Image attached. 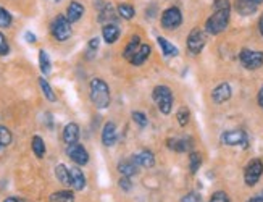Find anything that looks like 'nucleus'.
Wrapping results in <instances>:
<instances>
[{"mask_svg": "<svg viewBox=\"0 0 263 202\" xmlns=\"http://www.w3.org/2000/svg\"><path fill=\"white\" fill-rule=\"evenodd\" d=\"M257 102H258V105L263 109V86L260 88V91H258V96H257Z\"/></svg>", "mask_w": 263, "mask_h": 202, "instance_id": "44", "label": "nucleus"}, {"mask_svg": "<svg viewBox=\"0 0 263 202\" xmlns=\"http://www.w3.org/2000/svg\"><path fill=\"white\" fill-rule=\"evenodd\" d=\"M70 176H71V186L75 187L76 191H83L86 187V176L81 171V168L78 167H71L70 168Z\"/></svg>", "mask_w": 263, "mask_h": 202, "instance_id": "14", "label": "nucleus"}, {"mask_svg": "<svg viewBox=\"0 0 263 202\" xmlns=\"http://www.w3.org/2000/svg\"><path fill=\"white\" fill-rule=\"evenodd\" d=\"M166 146L170 147L174 152H189L192 149V142L189 139H168L166 141Z\"/></svg>", "mask_w": 263, "mask_h": 202, "instance_id": "16", "label": "nucleus"}, {"mask_svg": "<svg viewBox=\"0 0 263 202\" xmlns=\"http://www.w3.org/2000/svg\"><path fill=\"white\" fill-rule=\"evenodd\" d=\"M176 118H178V123L181 126H186L189 123V118H191V113H189L187 109H181L178 113H176Z\"/></svg>", "mask_w": 263, "mask_h": 202, "instance_id": "35", "label": "nucleus"}, {"mask_svg": "<svg viewBox=\"0 0 263 202\" xmlns=\"http://www.w3.org/2000/svg\"><path fill=\"white\" fill-rule=\"evenodd\" d=\"M250 2H253L255 5H260V4H263V0H250Z\"/></svg>", "mask_w": 263, "mask_h": 202, "instance_id": "47", "label": "nucleus"}, {"mask_svg": "<svg viewBox=\"0 0 263 202\" xmlns=\"http://www.w3.org/2000/svg\"><path fill=\"white\" fill-rule=\"evenodd\" d=\"M137 167L139 165L136 163L134 157L133 158H126V160H121L118 163V171L121 173L123 176H133L137 173Z\"/></svg>", "mask_w": 263, "mask_h": 202, "instance_id": "18", "label": "nucleus"}, {"mask_svg": "<svg viewBox=\"0 0 263 202\" xmlns=\"http://www.w3.org/2000/svg\"><path fill=\"white\" fill-rule=\"evenodd\" d=\"M39 86H41V89L44 92V96L47 97V100H50V102H55L57 96H55V92L52 91V88H50V84L47 83L46 78H39Z\"/></svg>", "mask_w": 263, "mask_h": 202, "instance_id": "30", "label": "nucleus"}, {"mask_svg": "<svg viewBox=\"0 0 263 202\" xmlns=\"http://www.w3.org/2000/svg\"><path fill=\"white\" fill-rule=\"evenodd\" d=\"M116 12H118V15H120L123 20H133L134 15H136L134 7L129 5V4H120L118 9H116Z\"/></svg>", "mask_w": 263, "mask_h": 202, "instance_id": "28", "label": "nucleus"}, {"mask_svg": "<svg viewBox=\"0 0 263 202\" xmlns=\"http://www.w3.org/2000/svg\"><path fill=\"white\" fill-rule=\"evenodd\" d=\"M79 139V126L76 123H68L63 129V141L68 144H75Z\"/></svg>", "mask_w": 263, "mask_h": 202, "instance_id": "19", "label": "nucleus"}, {"mask_svg": "<svg viewBox=\"0 0 263 202\" xmlns=\"http://www.w3.org/2000/svg\"><path fill=\"white\" fill-rule=\"evenodd\" d=\"M31 147H33V152L38 158H42L46 155V144H44V139L41 136H34L33 142H31Z\"/></svg>", "mask_w": 263, "mask_h": 202, "instance_id": "27", "label": "nucleus"}, {"mask_svg": "<svg viewBox=\"0 0 263 202\" xmlns=\"http://www.w3.org/2000/svg\"><path fill=\"white\" fill-rule=\"evenodd\" d=\"M10 52V46H9V41H7L5 34L0 33V55H7Z\"/></svg>", "mask_w": 263, "mask_h": 202, "instance_id": "36", "label": "nucleus"}, {"mask_svg": "<svg viewBox=\"0 0 263 202\" xmlns=\"http://www.w3.org/2000/svg\"><path fill=\"white\" fill-rule=\"evenodd\" d=\"M55 2H60V0H55Z\"/></svg>", "mask_w": 263, "mask_h": 202, "instance_id": "48", "label": "nucleus"}, {"mask_svg": "<svg viewBox=\"0 0 263 202\" xmlns=\"http://www.w3.org/2000/svg\"><path fill=\"white\" fill-rule=\"evenodd\" d=\"M134 160L139 167H144V168H152L155 165V157L150 152V150H142L134 155Z\"/></svg>", "mask_w": 263, "mask_h": 202, "instance_id": "17", "label": "nucleus"}, {"mask_svg": "<svg viewBox=\"0 0 263 202\" xmlns=\"http://www.w3.org/2000/svg\"><path fill=\"white\" fill-rule=\"evenodd\" d=\"M99 46H100L99 38H92V39L89 41V44H87V50H89L91 54H94V52H96V50L99 49Z\"/></svg>", "mask_w": 263, "mask_h": 202, "instance_id": "41", "label": "nucleus"}, {"mask_svg": "<svg viewBox=\"0 0 263 202\" xmlns=\"http://www.w3.org/2000/svg\"><path fill=\"white\" fill-rule=\"evenodd\" d=\"M67 154L76 165H86L87 162H89V154H87V150L78 142L70 144L68 149H67Z\"/></svg>", "mask_w": 263, "mask_h": 202, "instance_id": "10", "label": "nucleus"}, {"mask_svg": "<svg viewBox=\"0 0 263 202\" xmlns=\"http://www.w3.org/2000/svg\"><path fill=\"white\" fill-rule=\"evenodd\" d=\"M263 175V162L260 158H253L247 163L245 171H244V181L247 186H255L258 183V179Z\"/></svg>", "mask_w": 263, "mask_h": 202, "instance_id": "7", "label": "nucleus"}, {"mask_svg": "<svg viewBox=\"0 0 263 202\" xmlns=\"http://www.w3.org/2000/svg\"><path fill=\"white\" fill-rule=\"evenodd\" d=\"M39 65H41V71L44 75H50V71H52V65H50V59L46 50H39Z\"/></svg>", "mask_w": 263, "mask_h": 202, "instance_id": "29", "label": "nucleus"}, {"mask_svg": "<svg viewBox=\"0 0 263 202\" xmlns=\"http://www.w3.org/2000/svg\"><path fill=\"white\" fill-rule=\"evenodd\" d=\"M181 202H202V196L199 192H187L184 197L181 199Z\"/></svg>", "mask_w": 263, "mask_h": 202, "instance_id": "38", "label": "nucleus"}, {"mask_svg": "<svg viewBox=\"0 0 263 202\" xmlns=\"http://www.w3.org/2000/svg\"><path fill=\"white\" fill-rule=\"evenodd\" d=\"M50 33L58 42H65L71 38V23L67 15H58L54 18L52 25H50Z\"/></svg>", "mask_w": 263, "mask_h": 202, "instance_id": "4", "label": "nucleus"}, {"mask_svg": "<svg viewBox=\"0 0 263 202\" xmlns=\"http://www.w3.org/2000/svg\"><path fill=\"white\" fill-rule=\"evenodd\" d=\"M120 34H121L120 28L115 23L104 25V28H102V36H104L107 44H115V42L120 39Z\"/></svg>", "mask_w": 263, "mask_h": 202, "instance_id": "13", "label": "nucleus"}, {"mask_svg": "<svg viewBox=\"0 0 263 202\" xmlns=\"http://www.w3.org/2000/svg\"><path fill=\"white\" fill-rule=\"evenodd\" d=\"M231 18V9L228 10H215V13L211 15L207 23H205V31L208 34H220L223 33L229 25Z\"/></svg>", "mask_w": 263, "mask_h": 202, "instance_id": "2", "label": "nucleus"}, {"mask_svg": "<svg viewBox=\"0 0 263 202\" xmlns=\"http://www.w3.org/2000/svg\"><path fill=\"white\" fill-rule=\"evenodd\" d=\"M239 60L242 63V67L247 70H258L263 65V52L261 50L242 49L239 54Z\"/></svg>", "mask_w": 263, "mask_h": 202, "instance_id": "5", "label": "nucleus"}, {"mask_svg": "<svg viewBox=\"0 0 263 202\" xmlns=\"http://www.w3.org/2000/svg\"><path fill=\"white\" fill-rule=\"evenodd\" d=\"M231 86L228 83H221L220 86H216V88L213 89V92H211V99H213L215 104H224L226 100L231 99Z\"/></svg>", "mask_w": 263, "mask_h": 202, "instance_id": "11", "label": "nucleus"}, {"mask_svg": "<svg viewBox=\"0 0 263 202\" xmlns=\"http://www.w3.org/2000/svg\"><path fill=\"white\" fill-rule=\"evenodd\" d=\"M221 141L226 146H247V134L242 129H229L221 134Z\"/></svg>", "mask_w": 263, "mask_h": 202, "instance_id": "9", "label": "nucleus"}, {"mask_svg": "<svg viewBox=\"0 0 263 202\" xmlns=\"http://www.w3.org/2000/svg\"><path fill=\"white\" fill-rule=\"evenodd\" d=\"M102 142L107 147H112L116 142V125L113 121H107L104 125V129H102Z\"/></svg>", "mask_w": 263, "mask_h": 202, "instance_id": "12", "label": "nucleus"}, {"mask_svg": "<svg viewBox=\"0 0 263 202\" xmlns=\"http://www.w3.org/2000/svg\"><path fill=\"white\" fill-rule=\"evenodd\" d=\"M236 10L239 12V15H252V13L257 12V5L250 0H237Z\"/></svg>", "mask_w": 263, "mask_h": 202, "instance_id": "22", "label": "nucleus"}, {"mask_svg": "<svg viewBox=\"0 0 263 202\" xmlns=\"http://www.w3.org/2000/svg\"><path fill=\"white\" fill-rule=\"evenodd\" d=\"M258 30H260V34L263 36V13H261V17L258 20Z\"/></svg>", "mask_w": 263, "mask_h": 202, "instance_id": "45", "label": "nucleus"}, {"mask_svg": "<svg viewBox=\"0 0 263 202\" xmlns=\"http://www.w3.org/2000/svg\"><path fill=\"white\" fill-rule=\"evenodd\" d=\"M84 15V7L79 2H70L68 9H67V18L70 20V23H76L78 20H81V17Z\"/></svg>", "mask_w": 263, "mask_h": 202, "instance_id": "15", "label": "nucleus"}, {"mask_svg": "<svg viewBox=\"0 0 263 202\" xmlns=\"http://www.w3.org/2000/svg\"><path fill=\"white\" fill-rule=\"evenodd\" d=\"M91 100L97 109H107L110 105V88L100 78H94L91 81Z\"/></svg>", "mask_w": 263, "mask_h": 202, "instance_id": "1", "label": "nucleus"}, {"mask_svg": "<svg viewBox=\"0 0 263 202\" xmlns=\"http://www.w3.org/2000/svg\"><path fill=\"white\" fill-rule=\"evenodd\" d=\"M118 184H120V187H121V189H123V191H126V192L131 189V186H133V183H131L129 176H121V178H120V183H118Z\"/></svg>", "mask_w": 263, "mask_h": 202, "instance_id": "40", "label": "nucleus"}, {"mask_svg": "<svg viewBox=\"0 0 263 202\" xmlns=\"http://www.w3.org/2000/svg\"><path fill=\"white\" fill-rule=\"evenodd\" d=\"M12 21H13V18H12L10 13L7 12L4 7H0V28H10Z\"/></svg>", "mask_w": 263, "mask_h": 202, "instance_id": "33", "label": "nucleus"}, {"mask_svg": "<svg viewBox=\"0 0 263 202\" xmlns=\"http://www.w3.org/2000/svg\"><path fill=\"white\" fill-rule=\"evenodd\" d=\"M49 202H75V194L73 191H57L50 194Z\"/></svg>", "mask_w": 263, "mask_h": 202, "instance_id": "26", "label": "nucleus"}, {"mask_svg": "<svg viewBox=\"0 0 263 202\" xmlns=\"http://www.w3.org/2000/svg\"><path fill=\"white\" fill-rule=\"evenodd\" d=\"M25 38H26V41L29 42V44H34V42H36V36L33 33H29V31L25 34Z\"/></svg>", "mask_w": 263, "mask_h": 202, "instance_id": "42", "label": "nucleus"}, {"mask_svg": "<svg viewBox=\"0 0 263 202\" xmlns=\"http://www.w3.org/2000/svg\"><path fill=\"white\" fill-rule=\"evenodd\" d=\"M12 142V133L5 126H0V149L7 147Z\"/></svg>", "mask_w": 263, "mask_h": 202, "instance_id": "32", "label": "nucleus"}, {"mask_svg": "<svg viewBox=\"0 0 263 202\" xmlns=\"http://www.w3.org/2000/svg\"><path fill=\"white\" fill-rule=\"evenodd\" d=\"M160 23H162L163 30H168V31L176 30V28H179L181 23H182V13H181V10L176 9V7H170V9H166L163 12Z\"/></svg>", "mask_w": 263, "mask_h": 202, "instance_id": "6", "label": "nucleus"}, {"mask_svg": "<svg viewBox=\"0 0 263 202\" xmlns=\"http://www.w3.org/2000/svg\"><path fill=\"white\" fill-rule=\"evenodd\" d=\"M55 176H57V179H58V181H60L62 184H65V186H71L70 168L65 167L63 163L57 165V167H55Z\"/></svg>", "mask_w": 263, "mask_h": 202, "instance_id": "23", "label": "nucleus"}, {"mask_svg": "<svg viewBox=\"0 0 263 202\" xmlns=\"http://www.w3.org/2000/svg\"><path fill=\"white\" fill-rule=\"evenodd\" d=\"M152 97L155 100L158 110L163 115H168L173 109V94L168 86H157L152 92Z\"/></svg>", "mask_w": 263, "mask_h": 202, "instance_id": "3", "label": "nucleus"}, {"mask_svg": "<svg viewBox=\"0 0 263 202\" xmlns=\"http://www.w3.org/2000/svg\"><path fill=\"white\" fill-rule=\"evenodd\" d=\"M157 42H158V46H160V49H162V52H163L165 57H176L179 54L178 47H174L171 42H168L166 39L157 38Z\"/></svg>", "mask_w": 263, "mask_h": 202, "instance_id": "25", "label": "nucleus"}, {"mask_svg": "<svg viewBox=\"0 0 263 202\" xmlns=\"http://www.w3.org/2000/svg\"><path fill=\"white\" fill-rule=\"evenodd\" d=\"M133 120H134V123H136L137 126H141V128L147 126V123H149L147 115L142 113V112H133Z\"/></svg>", "mask_w": 263, "mask_h": 202, "instance_id": "34", "label": "nucleus"}, {"mask_svg": "<svg viewBox=\"0 0 263 202\" xmlns=\"http://www.w3.org/2000/svg\"><path fill=\"white\" fill-rule=\"evenodd\" d=\"M207 44V34L203 33L202 30H199V28H195V30H192L191 33H189L187 36V50L191 54L197 55L200 54L203 47H205Z\"/></svg>", "mask_w": 263, "mask_h": 202, "instance_id": "8", "label": "nucleus"}, {"mask_svg": "<svg viewBox=\"0 0 263 202\" xmlns=\"http://www.w3.org/2000/svg\"><path fill=\"white\" fill-rule=\"evenodd\" d=\"M247 202H263V192L257 194V196H253V197H250Z\"/></svg>", "mask_w": 263, "mask_h": 202, "instance_id": "43", "label": "nucleus"}, {"mask_svg": "<svg viewBox=\"0 0 263 202\" xmlns=\"http://www.w3.org/2000/svg\"><path fill=\"white\" fill-rule=\"evenodd\" d=\"M113 20H115V9L110 4H105L100 9L99 21H100V23H104V25H108V23H112Z\"/></svg>", "mask_w": 263, "mask_h": 202, "instance_id": "24", "label": "nucleus"}, {"mask_svg": "<svg viewBox=\"0 0 263 202\" xmlns=\"http://www.w3.org/2000/svg\"><path fill=\"white\" fill-rule=\"evenodd\" d=\"M4 202H18V200H17V199H15V197H7V199H5Z\"/></svg>", "mask_w": 263, "mask_h": 202, "instance_id": "46", "label": "nucleus"}, {"mask_svg": "<svg viewBox=\"0 0 263 202\" xmlns=\"http://www.w3.org/2000/svg\"><path fill=\"white\" fill-rule=\"evenodd\" d=\"M231 9L229 0H215L213 2V10H228Z\"/></svg>", "mask_w": 263, "mask_h": 202, "instance_id": "39", "label": "nucleus"}, {"mask_svg": "<svg viewBox=\"0 0 263 202\" xmlns=\"http://www.w3.org/2000/svg\"><path fill=\"white\" fill-rule=\"evenodd\" d=\"M141 46H142L141 44V38H139V36H133V38H131V41L128 42L125 52H123V57H125L126 60L131 62V59H133V57L136 55V52H137Z\"/></svg>", "mask_w": 263, "mask_h": 202, "instance_id": "21", "label": "nucleus"}, {"mask_svg": "<svg viewBox=\"0 0 263 202\" xmlns=\"http://www.w3.org/2000/svg\"><path fill=\"white\" fill-rule=\"evenodd\" d=\"M150 52H152L150 46L142 44L141 47H139L137 52H136V55L133 57V59H131V63L136 65V67H141V65H144L145 62H147V59L150 57Z\"/></svg>", "mask_w": 263, "mask_h": 202, "instance_id": "20", "label": "nucleus"}, {"mask_svg": "<svg viewBox=\"0 0 263 202\" xmlns=\"http://www.w3.org/2000/svg\"><path fill=\"white\" fill-rule=\"evenodd\" d=\"M210 202H231L229 197H228V194L223 192V191H216L213 196L210 197Z\"/></svg>", "mask_w": 263, "mask_h": 202, "instance_id": "37", "label": "nucleus"}, {"mask_svg": "<svg viewBox=\"0 0 263 202\" xmlns=\"http://www.w3.org/2000/svg\"><path fill=\"white\" fill-rule=\"evenodd\" d=\"M200 167H202V155L199 152L189 154V168H191V173H197Z\"/></svg>", "mask_w": 263, "mask_h": 202, "instance_id": "31", "label": "nucleus"}]
</instances>
